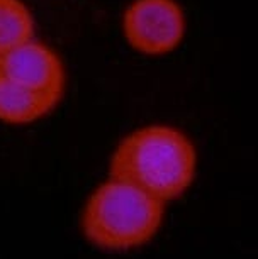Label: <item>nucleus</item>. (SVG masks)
<instances>
[{"mask_svg": "<svg viewBox=\"0 0 258 259\" xmlns=\"http://www.w3.org/2000/svg\"><path fill=\"white\" fill-rule=\"evenodd\" d=\"M0 73L58 102L65 92L66 73L61 58L51 46L34 37L0 55Z\"/></svg>", "mask_w": 258, "mask_h": 259, "instance_id": "20e7f679", "label": "nucleus"}, {"mask_svg": "<svg viewBox=\"0 0 258 259\" xmlns=\"http://www.w3.org/2000/svg\"><path fill=\"white\" fill-rule=\"evenodd\" d=\"M60 104L0 73V120L7 124H31L48 115Z\"/></svg>", "mask_w": 258, "mask_h": 259, "instance_id": "39448f33", "label": "nucleus"}, {"mask_svg": "<svg viewBox=\"0 0 258 259\" xmlns=\"http://www.w3.org/2000/svg\"><path fill=\"white\" fill-rule=\"evenodd\" d=\"M165 205L134 185L109 177L87 198L82 232L94 246L107 251L144 246L162 227Z\"/></svg>", "mask_w": 258, "mask_h": 259, "instance_id": "f03ea898", "label": "nucleus"}, {"mask_svg": "<svg viewBox=\"0 0 258 259\" xmlns=\"http://www.w3.org/2000/svg\"><path fill=\"white\" fill-rule=\"evenodd\" d=\"M197 173V149L178 127L150 124L119 141L109 161V177L134 185L168 203L187 193Z\"/></svg>", "mask_w": 258, "mask_h": 259, "instance_id": "f257e3e1", "label": "nucleus"}, {"mask_svg": "<svg viewBox=\"0 0 258 259\" xmlns=\"http://www.w3.org/2000/svg\"><path fill=\"white\" fill-rule=\"evenodd\" d=\"M34 16L24 0H0V55L34 37Z\"/></svg>", "mask_w": 258, "mask_h": 259, "instance_id": "423d86ee", "label": "nucleus"}, {"mask_svg": "<svg viewBox=\"0 0 258 259\" xmlns=\"http://www.w3.org/2000/svg\"><path fill=\"white\" fill-rule=\"evenodd\" d=\"M123 36L134 51L165 56L182 45L187 16L178 0H131L121 19Z\"/></svg>", "mask_w": 258, "mask_h": 259, "instance_id": "7ed1b4c3", "label": "nucleus"}]
</instances>
